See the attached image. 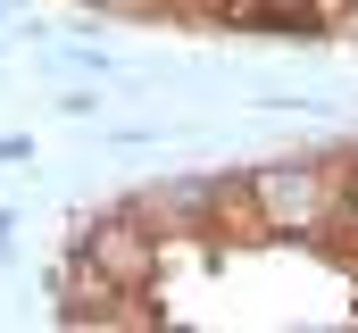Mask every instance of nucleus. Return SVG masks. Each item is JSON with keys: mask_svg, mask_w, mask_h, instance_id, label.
Returning <instances> with one entry per match:
<instances>
[{"mask_svg": "<svg viewBox=\"0 0 358 333\" xmlns=\"http://www.w3.org/2000/svg\"><path fill=\"white\" fill-rule=\"evenodd\" d=\"M0 267H17V208H0Z\"/></svg>", "mask_w": 358, "mask_h": 333, "instance_id": "obj_8", "label": "nucleus"}, {"mask_svg": "<svg viewBox=\"0 0 358 333\" xmlns=\"http://www.w3.org/2000/svg\"><path fill=\"white\" fill-rule=\"evenodd\" d=\"M242 200L259 217V234H292V242H317L342 208V183L325 159H259L242 175Z\"/></svg>", "mask_w": 358, "mask_h": 333, "instance_id": "obj_1", "label": "nucleus"}, {"mask_svg": "<svg viewBox=\"0 0 358 333\" xmlns=\"http://www.w3.org/2000/svg\"><path fill=\"white\" fill-rule=\"evenodd\" d=\"M234 192H242V175H159V183H134L125 200L176 242V234H217V217H225Z\"/></svg>", "mask_w": 358, "mask_h": 333, "instance_id": "obj_3", "label": "nucleus"}, {"mask_svg": "<svg viewBox=\"0 0 358 333\" xmlns=\"http://www.w3.org/2000/svg\"><path fill=\"white\" fill-rule=\"evenodd\" d=\"M0 50H8V34H0Z\"/></svg>", "mask_w": 358, "mask_h": 333, "instance_id": "obj_13", "label": "nucleus"}, {"mask_svg": "<svg viewBox=\"0 0 358 333\" xmlns=\"http://www.w3.org/2000/svg\"><path fill=\"white\" fill-rule=\"evenodd\" d=\"M0 166H25V175H34V166H42V150H34V134H0Z\"/></svg>", "mask_w": 358, "mask_h": 333, "instance_id": "obj_6", "label": "nucleus"}, {"mask_svg": "<svg viewBox=\"0 0 358 333\" xmlns=\"http://www.w3.org/2000/svg\"><path fill=\"white\" fill-rule=\"evenodd\" d=\"M350 8H358V0H317V17H325V25H342Z\"/></svg>", "mask_w": 358, "mask_h": 333, "instance_id": "obj_9", "label": "nucleus"}, {"mask_svg": "<svg viewBox=\"0 0 358 333\" xmlns=\"http://www.w3.org/2000/svg\"><path fill=\"white\" fill-rule=\"evenodd\" d=\"M350 208H358V183H350Z\"/></svg>", "mask_w": 358, "mask_h": 333, "instance_id": "obj_12", "label": "nucleus"}, {"mask_svg": "<svg viewBox=\"0 0 358 333\" xmlns=\"http://www.w3.org/2000/svg\"><path fill=\"white\" fill-rule=\"evenodd\" d=\"M50 108H59V117H67V125H100V108H108V100H100V83H67V92H50Z\"/></svg>", "mask_w": 358, "mask_h": 333, "instance_id": "obj_5", "label": "nucleus"}, {"mask_svg": "<svg viewBox=\"0 0 358 333\" xmlns=\"http://www.w3.org/2000/svg\"><path fill=\"white\" fill-rule=\"evenodd\" d=\"M76 250H92V267L117 275L125 292H150V283H159V250H167V234H159L134 200H108L100 217L76 225Z\"/></svg>", "mask_w": 358, "mask_h": 333, "instance_id": "obj_2", "label": "nucleus"}, {"mask_svg": "<svg viewBox=\"0 0 358 333\" xmlns=\"http://www.w3.org/2000/svg\"><path fill=\"white\" fill-rule=\"evenodd\" d=\"M50 67H59V76H84V83L117 76V59H108L100 42H50Z\"/></svg>", "mask_w": 358, "mask_h": 333, "instance_id": "obj_4", "label": "nucleus"}, {"mask_svg": "<svg viewBox=\"0 0 358 333\" xmlns=\"http://www.w3.org/2000/svg\"><path fill=\"white\" fill-rule=\"evenodd\" d=\"M183 8H192V17H242V25H250V0H183Z\"/></svg>", "mask_w": 358, "mask_h": 333, "instance_id": "obj_7", "label": "nucleus"}, {"mask_svg": "<svg viewBox=\"0 0 358 333\" xmlns=\"http://www.w3.org/2000/svg\"><path fill=\"white\" fill-rule=\"evenodd\" d=\"M84 8H92V17H100V0H84Z\"/></svg>", "mask_w": 358, "mask_h": 333, "instance_id": "obj_11", "label": "nucleus"}, {"mask_svg": "<svg viewBox=\"0 0 358 333\" xmlns=\"http://www.w3.org/2000/svg\"><path fill=\"white\" fill-rule=\"evenodd\" d=\"M0 17H25V0H0Z\"/></svg>", "mask_w": 358, "mask_h": 333, "instance_id": "obj_10", "label": "nucleus"}]
</instances>
